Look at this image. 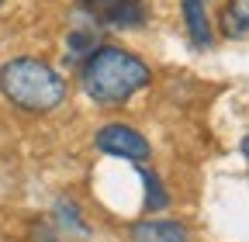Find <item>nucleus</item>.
Returning <instances> with one entry per match:
<instances>
[{"mask_svg":"<svg viewBox=\"0 0 249 242\" xmlns=\"http://www.w3.org/2000/svg\"><path fill=\"white\" fill-rule=\"evenodd\" d=\"M149 80H152L149 66L135 52L118 49V45H97L80 63L83 94L101 107H118L124 101H132V94H139Z\"/></svg>","mask_w":249,"mask_h":242,"instance_id":"f257e3e1","label":"nucleus"},{"mask_svg":"<svg viewBox=\"0 0 249 242\" xmlns=\"http://www.w3.org/2000/svg\"><path fill=\"white\" fill-rule=\"evenodd\" d=\"M0 94L28 114H49L66 101L70 86L49 63L35 55H18L0 66Z\"/></svg>","mask_w":249,"mask_h":242,"instance_id":"f03ea898","label":"nucleus"},{"mask_svg":"<svg viewBox=\"0 0 249 242\" xmlns=\"http://www.w3.org/2000/svg\"><path fill=\"white\" fill-rule=\"evenodd\" d=\"M93 145H97L104 156H118V159H128V163H145L149 153H152L149 138L142 132H135L132 125H121V121L104 125L93 135Z\"/></svg>","mask_w":249,"mask_h":242,"instance_id":"7ed1b4c3","label":"nucleus"},{"mask_svg":"<svg viewBox=\"0 0 249 242\" xmlns=\"http://www.w3.org/2000/svg\"><path fill=\"white\" fill-rule=\"evenodd\" d=\"M132 242H187V228L170 218H142L128 225Z\"/></svg>","mask_w":249,"mask_h":242,"instance_id":"20e7f679","label":"nucleus"},{"mask_svg":"<svg viewBox=\"0 0 249 242\" xmlns=\"http://www.w3.org/2000/svg\"><path fill=\"white\" fill-rule=\"evenodd\" d=\"M183 4V21H187V35H191L194 49H211V21L204 11V0H180Z\"/></svg>","mask_w":249,"mask_h":242,"instance_id":"39448f33","label":"nucleus"},{"mask_svg":"<svg viewBox=\"0 0 249 242\" xmlns=\"http://www.w3.org/2000/svg\"><path fill=\"white\" fill-rule=\"evenodd\" d=\"M145 17H149V11H145L142 0H118L114 7L101 11V21L111 28H142Z\"/></svg>","mask_w":249,"mask_h":242,"instance_id":"423d86ee","label":"nucleus"},{"mask_svg":"<svg viewBox=\"0 0 249 242\" xmlns=\"http://www.w3.org/2000/svg\"><path fill=\"white\" fill-rule=\"evenodd\" d=\"M222 32L225 38L242 42L249 35V0H229L222 11Z\"/></svg>","mask_w":249,"mask_h":242,"instance_id":"0eeeda50","label":"nucleus"},{"mask_svg":"<svg viewBox=\"0 0 249 242\" xmlns=\"http://www.w3.org/2000/svg\"><path fill=\"white\" fill-rule=\"evenodd\" d=\"M52 218H55V225L59 228H66V232H76V235H83V239H90L93 232H90V225L83 222V215H80V207H76V201L73 197H59L55 201V207H52Z\"/></svg>","mask_w":249,"mask_h":242,"instance_id":"6e6552de","label":"nucleus"},{"mask_svg":"<svg viewBox=\"0 0 249 242\" xmlns=\"http://www.w3.org/2000/svg\"><path fill=\"white\" fill-rule=\"evenodd\" d=\"M142 187H145V211H166L170 207V190L156 170H142Z\"/></svg>","mask_w":249,"mask_h":242,"instance_id":"1a4fd4ad","label":"nucleus"},{"mask_svg":"<svg viewBox=\"0 0 249 242\" xmlns=\"http://www.w3.org/2000/svg\"><path fill=\"white\" fill-rule=\"evenodd\" d=\"M93 49H97V38H90L87 32H73L70 35V52L73 55H90Z\"/></svg>","mask_w":249,"mask_h":242,"instance_id":"9d476101","label":"nucleus"},{"mask_svg":"<svg viewBox=\"0 0 249 242\" xmlns=\"http://www.w3.org/2000/svg\"><path fill=\"white\" fill-rule=\"evenodd\" d=\"M31 242H59V232L52 225H35L31 228Z\"/></svg>","mask_w":249,"mask_h":242,"instance_id":"9b49d317","label":"nucleus"},{"mask_svg":"<svg viewBox=\"0 0 249 242\" xmlns=\"http://www.w3.org/2000/svg\"><path fill=\"white\" fill-rule=\"evenodd\" d=\"M80 4H107V0H80Z\"/></svg>","mask_w":249,"mask_h":242,"instance_id":"f8f14e48","label":"nucleus"},{"mask_svg":"<svg viewBox=\"0 0 249 242\" xmlns=\"http://www.w3.org/2000/svg\"><path fill=\"white\" fill-rule=\"evenodd\" d=\"M0 4H4V0H0Z\"/></svg>","mask_w":249,"mask_h":242,"instance_id":"ddd939ff","label":"nucleus"}]
</instances>
